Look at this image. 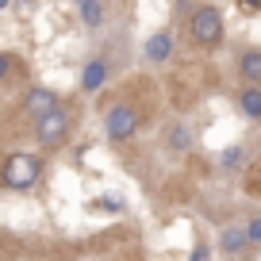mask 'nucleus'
<instances>
[{"label":"nucleus","instance_id":"9b49d317","mask_svg":"<svg viewBox=\"0 0 261 261\" xmlns=\"http://www.w3.org/2000/svg\"><path fill=\"white\" fill-rule=\"evenodd\" d=\"M242 77H250V81H261V50H250V54H242Z\"/></svg>","mask_w":261,"mask_h":261},{"label":"nucleus","instance_id":"39448f33","mask_svg":"<svg viewBox=\"0 0 261 261\" xmlns=\"http://www.w3.org/2000/svg\"><path fill=\"white\" fill-rule=\"evenodd\" d=\"M54 108H58V96H54L50 89H31V92L23 96V112H27V115H35V119L50 115Z\"/></svg>","mask_w":261,"mask_h":261},{"label":"nucleus","instance_id":"0eeeda50","mask_svg":"<svg viewBox=\"0 0 261 261\" xmlns=\"http://www.w3.org/2000/svg\"><path fill=\"white\" fill-rule=\"evenodd\" d=\"M238 104H242V112L250 115V119H261V89L257 85H250V89L238 96Z\"/></svg>","mask_w":261,"mask_h":261},{"label":"nucleus","instance_id":"f03ea898","mask_svg":"<svg viewBox=\"0 0 261 261\" xmlns=\"http://www.w3.org/2000/svg\"><path fill=\"white\" fill-rule=\"evenodd\" d=\"M188 31H192V39L200 42V46H215V42L223 39V16H219V8H196Z\"/></svg>","mask_w":261,"mask_h":261},{"label":"nucleus","instance_id":"1a4fd4ad","mask_svg":"<svg viewBox=\"0 0 261 261\" xmlns=\"http://www.w3.org/2000/svg\"><path fill=\"white\" fill-rule=\"evenodd\" d=\"M77 8H81V19L89 27H100L104 23V8H100V0H77Z\"/></svg>","mask_w":261,"mask_h":261},{"label":"nucleus","instance_id":"2eb2a0df","mask_svg":"<svg viewBox=\"0 0 261 261\" xmlns=\"http://www.w3.org/2000/svg\"><path fill=\"white\" fill-rule=\"evenodd\" d=\"M12 65H16V58H12V54H4V58H0V77H4V81L12 77Z\"/></svg>","mask_w":261,"mask_h":261},{"label":"nucleus","instance_id":"423d86ee","mask_svg":"<svg viewBox=\"0 0 261 261\" xmlns=\"http://www.w3.org/2000/svg\"><path fill=\"white\" fill-rule=\"evenodd\" d=\"M104 77H108V65L96 58V62L85 65V73H81V89H85V92H96L100 85H104Z\"/></svg>","mask_w":261,"mask_h":261},{"label":"nucleus","instance_id":"f3484780","mask_svg":"<svg viewBox=\"0 0 261 261\" xmlns=\"http://www.w3.org/2000/svg\"><path fill=\"white\" fill-rule=\"evenodd\" d=\"M238 4H242L246 12H261V0H238Z\"/></svg>","mask_w":261,"mask_h":261},{"label":"nucleus","instance_id":"9d476101","mask_svg":"<svg viewBox=\"0 0 261 261\" xmlns=\"http://www.w3.org/2000/svg\"><path fill=\"white\" fill-rule=\"evenodd\" d=\"M146 58L165 62V58H169V35H154V39L146 42Z\"/></svg>","mask_w":261,"mask_h":261},{"label":"nucleus","instance_id":"7ed1b4c3","mask_svg":"<svg viewBox=\"0 0 261 261\" xmlns=\"http://www.w3.org/2000/svg\"><path fill=\"white\" fill-rule=\"evenodd\" d=\"M104 127H108V139H112V142L130 139V135L139 130V108H135V104H115L112 112H108Z\"/></svg>","mask_w":261,"mask_h":261},{"label":"nucleus","instance_id":"6e6552de","mask_svg":"<svg viewBox=\"0 0 261 261\" xmlns=\"http://www.w3.org/2000/svg\"><path fill=\"white\" fill-rule=\"evenodd\" d=\"M242 246H250V234H246V227H230V230H223V250H227V253H238Z\"/></svg>","mask_w":261,"mask_h":261},{"label":"nucleus","instance_id":"f8f14e48","mask_svg":"<svg viewBox=\"0 0 261 261\" xmlns=\"http://www.w3.org/2000/svg\"><path fill=\"white\" fill-rule=\"evenodd\" d=\"M169 146L173 150H192V130H188L185 123H177V127L169 130Z\"/></svg>","mask_w":261,"mask_h":261},{"label":"nucleus","instance_id":"f257e3e1","mask_svg":"<svg viewBox=\"0 0 261 261\" xmlns=\"http://www.w3.org/2000/svg\"><path fill=\"white\" fill-rule=\"evenodd\" d=\"M42 177V165L39 158L31 154H8V162H4V185L8 188H35Z\"/></svg>","mask_w":261,"mask_h":261},{"label":"nucleus","instance_id":"20e7f679","mask_svg":"<svg viewBox=\"0 0 261 261\" xmlns=\"http://www.w3.org/2000/svg\"><path fill=\"white\" fill-rule=\"evenodd\" d=\"M65 130H69V112H65V108H54L50 115H42V119L35 123V139H39L42 146H58V142L65 139Z\"/></svg>","mask_w":261,"mask_h":261},{"label":"nucleus","instance_id":"dca6fc26","mask_svg":"<svg viewBox=\"0 0 261 261\" xmlns=\"http://www.w3.org/2000/svg\"><path fill=\"white\" fill-rule=\"evenodd\" d=\"M207 257H212V253H207V246H196V250H192V261H207Z\"/></svg>","mask_w":261,"mask_h":261},{"label":"nucleus","instance_id":"4468645a","mask_svg":"<svg viewBox=\"0 0 261 261\" xmlns=\"http://www.w3.org/2000/svg\"><path fill=\"white\" fill-rule=\"evenodd\" d=\"M238 162H242V150H238V146H230L227 154H223V165L230 169V165H238Z\"/></svg>","mask_w":261,"mask_h":261},{"label":"nucleus","instance_id":"a211bd4d","mask_svg":"<svg viewBox=\"0 0 261 261\" xmlns=\"http://www.w3.org/2000/svg\"><path fill=\"white\" fill-rule=\"evenodd\" d=\"M8 4H12V0H0V8H8Z\"/></svg>","mask_w":261,"mask_h":261},{"label":"nucleus","instance_id":"ddd939ff","mask_svg":"<svg viewBox=\"0 0 261 261\" xmlns=\"http://www.w3.org/2000/svg\"><path fill=\"white\" fill-rule=\"evenodd\" d=\"M246 234H250V246H261V219H253L250 227H246Z\"/></svg>","mask_w":261,"mask_h":261}]
</instances>
